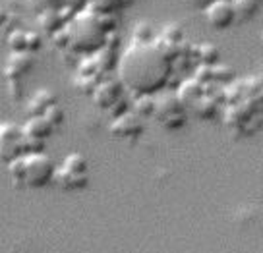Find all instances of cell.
<instances>
[{
	"label": "cell",
	"mask_w": 263,
	"mask_h": 253,
	"mask_svg": "<svg viewBox=\"0 0 263 253\" xmlns=\"http://www.w3.org/2000/svg\"><path fill=\"white\" fill-rule=\"evenodd\" d=\"M118 82L136 95H155L166 87L173 74V58L159 43H132L118 56Z\"/></svg>",
	"instance_id": "obj_1"
},
{
	"label": "cell",
	"mask_w": 263,
	"mask_h": 253,
	"mask_svg": "<svg viewBox=\"0 0 263 253\" xmlns=\"http://www.w3.org/2000/svg\"><path fill=\"white\" fill-rule=\"evenodd\" d=\"M115 31V22L108 14L85 8L72 14L62 29L64 45L76 54L93 56L108 45Z\"/></svg>",
	"instance_id": "obj_2"
},
{
	"label": "cell",
	"mask_w": 263,
	"mask_h": 253,
	"mask_svg": "<svg viewBox=\"0 0 263 253\" xmlns=\"http://www.w3.org/2000/svg\"><path fill=\"white\" fill-rule=\"evenodd\" d=\"M8 172L17 188L41 189L52 184L54 163L45 151H25L8 164Z\"/></svg>",
	"instance_id": "obj_3"
},
{
	"label": "cell",
	"mask_w": 263,
	"mask_h": 253,
	"mask_svg": "<svg viewBox=\"0 0 263 253\" xmlns=\"http://www.w3.org/2000/svg\"><path fill=\"white\" fill-rule=\"evenodd\" d=\"M52 184L62 191H80L89 186V163L82 153L66 155L60 166H54Z\"/></svg>",
	"instance_id": "obj_4"
},
{
	"label": "cell",
	"mask_w": 263,
	"mask_h": 253,
	"mask_svg": "<svg viewBox=\"0 0 263 253\" xmlns=\"http://www.w3.org/2000/svg\"><path fill=\"white\" fill-rule=\"evenodd\" d=\"M25 151L27 147H25L24 128L10 120L0 122V163L8 166L12 161L24 155Z\"/></svg>",
	"instance_id": "obj_5"
},
{
	"label": "cell",
	"mask_w": 263,
	"mask_h": 253,
	"mask_svg": "<svg viewBox=\"0 0 263 253\" xmlns=\"http://www.w3.org/2000/svg\"><path fill=\"white\" fill-rule=\"evenodd\" d=\"M124 91V85L118 80H105V82H99L95 91L91 93L93 95V101H95V105L101 106V108H105V110H112V108H120L118 110V114H122L126 112L128 108H126V103H124L122 99V93Z\"/></svg>",
	"instance_id": "obj_6"
},
{
	"label": "cell",
	"mask_w": 263,
	"mask_h": 253,
	"mask_svg": "<svg viewBox=\"0 0 263 253\" xmlns=\"http://www.w3.org/2000/svg\"><path fill=\"white\" fill-rule=\"evenodd\" d=\"M186 106L180 103L176 95H164L163 99H155V114L157 120L166 128H180L186 120Z\"/></svg>",
	"instance_id": "obj_7"
},
{
	"label": "cell",
	"mask_w": 263,
	"mask_h": 253,
	"mask_svg": "<svg viewBox=\"0 0 263 253\" xmlns=\"http://www.w3.org/2000/svg\"><path fill=\"white\" fill-rule=\"evenodd\" d=\"M25 133V147L27 151H43L47 139L57 131V128L45 116H29L22 126Z\"/></svg>",
	"instance_id": "obj_8"
},
{
	"label": "cell",
	"mask_w": 263,
	"mask_h": 253,
	"mask_svg": "<svg viewBox=\"0 0 263 253\" xmlns=\"http://www.w3.org/2000/svg\"><path fill=\"white\" fill-rule=\"evenodd\" d=\"M203 12V20L209 27H213L217 31H224L234 25L236 22V14L232 8V2L230 0H215L213 4H209Z\"/></svg>",
	"instance_id": "obj_9"
},
{
	"label": "cell",
	"mask_w": 263,
	"mask_h": 253,
	"mask_svg": "<svg viewBox=\"0 0 263 253\" xmlns=\"http://www.w3.org/2000/svg\"><path fill=\"white\" fill-rule=\"evenodd\" d=\"M110 133L118 139H138L143 133L141 116H138L136 112H130V110L115 116L112 124H110Z\"/></svg>",
	"instance_id": "obj_10"
},
{
	"label": "cell",
	"mask_w": 263,
	"mask_h": 253,
	"mask_svg": "<svg viewBox=\"0 0 263 253\" xmlns=\"http://www.w3.org/2000/svg\"><path fill=\"white\" fill-rule=\"evenodd\" d=\"M8 45L14 52H27L33 54L43 47V39L37 31H25V29H14L8 35Z\"/></svg>",
	"instance_id": "obj_11"
},
{
	"label": "cell",
	"mask_w": 263,
	"mask_h": 253,
	"mask_svg": "<svg viewBox=\"0 0 263 253\" xmlns=\"http://www.w3.org/2000/svg\"><path fill=\"white\" fill-rule=\"evenodd\" d=\"M33 64H35L33 54H27V52H14V54L8 58V64L4 68V75H6L8 83L22 82V77L33 70Z\"/></svg>",
	"instance_id": "obj_12"
},
{
	"label": "cell",
	"mask_w": 263,
	"mask_h": 253,
	"mask_svg": "<svg viewBox=\"0 0 263 253\" xmlns=\"http://www.w3.org/2000/svg\"><path fill=\"white\" fill-rule=\"evenodd\" d=\"M58 99L57 95L50 89H39L35 91L29 101H27V106H25V114L29 116H43L47 110H49L52 105H57Z\"/></svg>",
	"instance_id": "obj_13"
},
{
	"label": "cell",
	"mask_w": 263,
	"mask_h": 253,
	"mask_svg": "<svg viewBox=\"0 0 263 253\" xmlns=\"http://www.w3.org/2000/svg\"><path fill=\"white\" fill-rule=\"evenodd\" d=\"M230 2H232L236 20L240 22H250L252 17L257 16V12L261 8V0H230Z\"/></svg>",
	"instance_id": "obj_14"
},
{
	"label": "cell",
	"mask_w": 263,
	"mask_h": 253,
	"mask_svg": "<svg viewBox=\"0 0 263 253\" xmlns=\"http://www.w3.org/2000/svg\"><path fill=\"white\" fill-rule=\"evenodd\" d=\"M128 0H87V6L91 10H95L99 14H108L112 16L118 10H122L126 6Z\"/></svg>",
	"instance_id": "obj_15"
},
{
	"label": "cell",
	"mask_w": 263,
	"mask_h": 253,
	"mask_svg": "<svg viewBox=\"0 0 263 253\" xmlns=\"http://www.w3.org/2000/svg\"><path fill=\"white\" fill-rule=\"evenodd\" d=\"M134 112L138 116H153L155 114V97L138 95V99L134 101Z\"/></svg>",
	"instance_id": "obj_16"
},
{
	"label": "cell",
	"mask_w": 263,
	"mask_h": 253,
	"mask_svg": "<svg viewBox=\"0 0 263 253\" xmlns=\"http://www.w3.org/2000/svg\"><path fill=\"white\" fill-rule=\"evenodd\" d=\"M199 60L205 66H213L219 60V50H217L213 43H203L199 47Z\"/></svg>",
	"instance_id": "obj_17"
},
{
	"label": "cell",
	"mask_w": 263,
	"mask_h": 253,
	"mask_svg": "<svg viewBox=\"0 0 263 253\" xmlns=\"http://www.w3.org/2000/svg\"><path fill=\"white\" fill-rule=\"evenodd\" d=\"M45 118H47V120H49L50 124H52V126H54V128H60V126H62V122H64V110H62V108H60V105H52L49 108V110H47V112H45Z\"/></svg>",
	"instance_id": "obj_18"
},
{
	"label": "cell",
	"mask_w": 263,
	"mask_h": 253,
	"mask_svg": "<svg viewBox=\"0 0 263 253\" xmlns=\"http://www.w3.org/2000/svg\"><path fill=\"white\" fill-rule=\"evenodd\" d=\"M60 8L76 14V12H82V10L89 8V6H87V0H60Z\"/></svg>",
	"instance_id": "obj_19"
},
{
	"label": "cell",
	"mask_w": 263,
	"mask_h": 253,
	"mask_svg": "<svg viewBox=\"0 0 263 253\" xmlns=\"http://www.w3.org/2000/svg\"><path fill=\"white\" fill-rule=\"evenodd\" d=\"M153 29L149 27L147 24H141V25H138L136 27V35H134V41L136 43H147V41H151L153 39Z\"/></svg>",
	"instance_id": "obj_20"
},
{
	"label": "cell",
	"mask_w": 263,
	"mask_h": 253,
	"mask_svg": "<svg viewBox=\"0 0 263 253\" xmlns=\"http://www.w3.org/2000/svg\"><path fill=\"white\" fill-rule=\"evenodd\" d=\"M188 2H190V6H194V8L205 10L209 4H213L215 0H188Z\"/></svg>",
	"instance_id": "obj_21"
},
{
	"label": "cell",
	"mask_w": 263,
	"mask_h": 253,
	"mask_svg": "<svg viewBox=\"0 0 263 253\" xmlns=\"http://www.w3.org/2000/svg\"><path fill=\"white\" fill-rule=\"evenodd\" d=\"M8 20H10V14L4 8H0V29H4V27H6Z\"/></svg>",
	"instance_id": "obj_22"
}]
</instances>
